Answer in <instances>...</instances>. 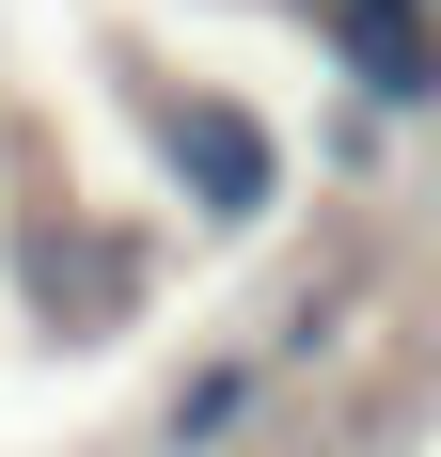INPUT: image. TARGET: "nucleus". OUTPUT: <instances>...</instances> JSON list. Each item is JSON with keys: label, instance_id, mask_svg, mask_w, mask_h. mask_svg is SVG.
Masks as SVG:
<instances>
[{"label": "nucleus", "instance_id": "f257e3e1", "mask_svg": "<svg viewBox=\"0 0 441 457\" xmlns=\"http://www.w3.org/2000/svg\"><path fill=\"white\" fill-rule=\"evenodd\" d=\"M158 142H174V174L205 189L220 221H253L268 189H284V158H268V127H253V111H220V95H158Z\"/></svg>", "mask_w": 441, "mask_h": 457}, {"label": "nucleus", "instance_id": "f03ea898", "mask_svg": "<svg viewBox=\"0 0 441 457\" xmlns=\"http://www.w3.org/2000/svg\"><path fill=\"white\" fill-rule=\"evenodd\" d=\"M331 32H347L362 79H395V95H426V79H441V47H426V16H410V0H331Z\"/></svg>", "mask_w": 441, "mask_h": 457}]
</instances>
